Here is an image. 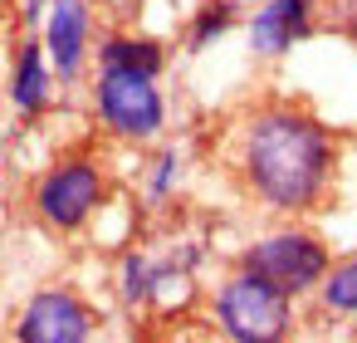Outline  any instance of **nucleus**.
<instances>
[{"label":"nucleus","instance_id":"obj_9","mask_svg":"<svg viewBox=\"0 0 357 343\" xmlns=\"http://www.w3.org/2000/svg\"><path fill=\"white\" fill-rule=\"evenodd\" d=\"M45 98H50L45 54H40V45H25V54H20V64H15V103H20L25 113H40Z\"/></svg>","mask_w":357,"mask_h":343},{"label":"nucleus","instance_id":"obj_14","mask_svg":"<svg viewBox=\"0 0 357 343\" xmlns=\"http://www.w3.org/2000/svg\"><path fill=\"white\" fill-rule=\"evenodd\" d=\"M40 6H45V0H25V15L35 20V15H40Z\"/></svg>","mask_w":357,"mask_h":343},{"label":"nucleus","instance_id":"obj_4","mask_svg":"<svg viewBox=\"0 0 357 343\" xmlns=\"http://www.w3.org/2000/svg\"><path fill=\"white\" fill-rule=\"evenodd\" d=\"M98 113L123 138H152L162 128V94L152 89V74L103 69V79H98Z\"/></svg>","mask_w":357,"mask_h":343},{"label":"nucleus","instance_id":"obj_5","mask_svg":"<svg viewBox=\"0 0 357 343\" xmlns=\"http://www.w3.org/2000/svg\"><path fill=\"white\" fill-rule=\"evenodd\" d=\"M98 191H103V182H98V172H93L89 162H64L59 172L45 177L35 206H40V216H45L50 226L74 231V226H84L89 211L98 206Z\"/></svg>","mask_w":357,"mask_h":343},{"label":"nucleus","instance_id":"obj_10","mask_svg":"<svg viewBox=\"0 0 357 343\" xmlns=\"http://www.w3.org/2000/svg\"><path fill=\"white\" fill-rule=\"evenodd\" d=\"M103 69H132V74H152L162 69V50L152 40H108L103 45Z\"/></svg>","mask_w":357,"mask_h":343},{"label":"nucleus","instance_id":"obj_1","mask_svg":"<svg viewBox=\"0 0 357 343\" xmlns=\"http://www.w3.org/2000/svg\"><path fill=\"white\" fill-rule=\"evenodd\" d=\"M328 167H333V147H328V133L313 118L279 108V113H264V118L250 123L245 172H250V187L269 206L303 211L323 191Z\"/></svg>","mask_w":357,"mask_h":343},{"label":"nucleus","instance_id":"obj_2","mask_svg":"<svg viewBox=\"0 0 357 343\" xmlns=\"http://www.w3.org/2000/svg\"><path fill=\"white\" fill-rule=\"evenodd\" d=\"M215 314H220V328L240 343H274L289 333V294L255 270H245L220 289Z\"/></svg>","mask_w":357,"mask_h":343},{"label":"nucleus","instance_id":"obj_13","mask_svg":"<svg viewBox=\"0 0 357 343\" xmlns=\"http://www.w3.org/2000/svg\"><path fill=\"white\" fill-rule=\"evenodd\" d=\"M172 167H176V152H167V157L157 162V187H152V191H167V182H172Z\"/></svg>","mask_w":357,"mask_h":343},{"label":"nucleus","instance_id":"obj_6","mask_svg":"<svg viewBox=\"0 0 357 343\" xmlns=\"http://www.w3.org/2000/svg\"><path fill=\"white\" fill-rule=\"evenodd\" d=\"M20 338L25 343H84L89 309L74 294H40V299H30V309L20 319Z\"/></svg>","mask_w":357,"mask_h":343},{"label":"nucleus","instance_id":"obj_11","mask_svg":"<svg viewBox=\"0 0 357 343\" xmlns=\"http://www.w3.org/2000/svg\"><path fill=\"white\" fill-rule=\"evenodd\" d=\"M323 299H328V309H333V314H357V260H347L342 270H333V275H328Z\"/></svg>","mask_w":357,"mask_h":343},{"label":"nucleus","instance_id":"obj_7","mask_svg":"<svg viewBox=\"0 0 357 343\" xmlns=\"http://www.w3.org/2000/svg\"><path fill=\"white\" fill-rule=\"evenodd\" d=\"M303 30H308V0H269L250 25L259 54H284Z\"/></svg>","mask_w":357,"mask_h":343},{"label":"nucleus","instance_id":"obj_12","mask_svg":"<svg viewBox=\"0 0 357 343\" xmlns=\"http://www.w3.org/2000/svg\"><path fill=\"white\" fill-rule=\"evenodd\" d=\"M230 20H235V10H230V6H206V15L196 20V35H191V40H196V45H206V40H215L220 30H230Z\"/></svg>","mask_w":357,"mask_h":343},{"label":"nucleus","instance_id":"obj_3","mask_svg":"<svg viewBox=\"0 0 357 343\" xmlns=\"http://www.w3.org/2000/svg\"><path fill=\"white\" fill-rule=\"evenodd\" d=\"M245 270L264 275V279L279 284L284 294H303V289H313V284L328 275V250H323L313 235L284 231V235L259 240V245L245 255Z\"/></svg>","mask_w":357,"mask_h":343},{"label":"nucleus","instance_id":"obj_8","mask_svg":"<svg viewBox=\"0 0 357 343\" xmlns=\"http://www.w3.org/2000/svg\"><path fill=\"white\" fill-rule=\"evenodd\" d=\"M84 40H89V10H84V0H54V15H50V54H54V69L64 79L79 69Z\"/></svg>","mask_w":357,"mask_h":343}]
</instances>
